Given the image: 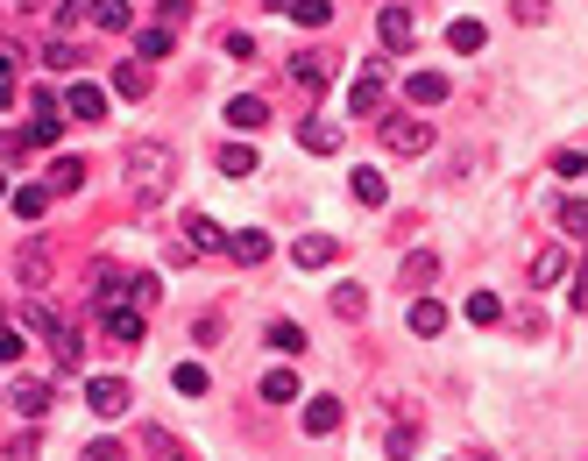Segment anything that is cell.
Segmentation results:
<instances>
[{
    "label": "cell",
    "instance_id": "27",
    "mask_svg": "<svg viewBox=\"0 0 588 461\" xmlns=\"http://www.w3.org/2000/svg\"><path fill=\"white\" fill-rule=\"evenodd\" d=\"M333 313H341V320H362V313H369V284H341V291H333Z\"/></svg>",
    "mask_w": 588,
    "mask_h": 461
},
{
    "label": "cell",
    "instance_id": "10",
    "mask_svg": "<svg viewBox=\"0 0 588 461\" xmlns=\"http://www.w3.org/2000/svg\"><path fill=\"white\" fill-rule=\"evenodd\" d=\"M404 100H411V107H440V100H447V79H440V71H411V79H404Z\"/></svg>",
    "mask_w": 588,
    "mask_h": 461
},
{
    "label": "cell",
    "instance_id": "38",
    "mask_svg": "<svg viewBox=\"0 0 588 461\" xmlns=\"http://www.w3.org/2000/svg\"><path fill=\"white\" fill-rule=\"evenodd\" d=\"M511 15H518V22H546V15H553V0H511Z\"/></svg>",
    "mask_w": 588,
    "mask_h": 461
},
{
    "label": "cell",
    "instance_id": "41",
    "mask_svg": "<svg viewBox=\"0 0 588 461\" xmlns=\"http://www.w3.org/2000/svg\"><path fill=\"white\" fill-rule=\"evenodd\" d=\"M86 461H128V447H121V440H93Z\"/></svg>",
    "mask_w": 588,
    "mask_h": 461
},
{
    "label": "cell",
    "instance_id": "4",
    "mask_svg": "<svg viewBox=\"0 0 588 461\" xmlns=\"http://www.w3.org/2000/svg\"><path fill=\"white\" fill-rule=\"evenodd\" d=\"M411 36H418L411 8H397V0H383V8H376V43H383V50H411Z\"/></svg>",
    "mask_w": 588,
    "mask_h": 461
},
{
    "label": "cell",
    "instance_id": "24",
    "mask_svg": "<svg viewBox=\"0 0 588 461\" xmlns=\"http://www.w3.org/2000/svg\"><path fill=\"white\" fill-rule=\"evenodd\" d=\"M298 398V376L291 369H263V405H291Z\"/></svg>",
    "mask_w": 588,
    "mask_h": 461
},
{
    "label": "cell",
    "instance_id": "2",
    "mask_svg": "<svg viewBox=\"0 0 588 461\" xmlns=\"http://www.w3.org/2000/svg\"><path fill=\"white\" fill-rule=\"evenodd\" d=\"M64 100L57 93H36V107H29V128H22V142H36V149H57L64 142Z\"/></svg>",
    "mask_w": 588,
    "mask_h": 461
},
{
    "label": "cell",
    "instance_id": "16",
    "mask_svg": "<svg viewBox=\"0 0 588 461\" xmlns=\"http://www.w3.org/2000/svg\"><path fill=\"white\" fill-rule=\"evenodd\" d=\"M227 256H234V263H263V256H270V235H263V227H234Z\"/></svg>",
    "mask_w": 588,
    "mask_h": 461
},
{
    "label": "cell",
    "instance_id": "26",
    "mask_svg": "<svg viewBox=\"0 0 588 461\" xmlns=\"http://www.w3.org/2000/svg\"><path fill=\"white\" fill-rule=\"evenodd\" d=\"M213 164H220L227 178H248V171H256V149H248V142H227V149H220Z\"/></svg>",
    "mask_w": 588,
    "mask_h": 461
},
{
    "label": "cell",
    "instance_id": "30",
    "mask_svg": "<svg viewBox=\"0 0 588 461\" xmlns=\"http://www.w3.org/2000/svg\"><path fill=\"white\" fill-rule=\"evenodd\" d=\"M78 185H86V164H78V157H57V164H50V192H78Z\"/></svg>",
    "mask_w": 588,
    "mask_h": 461
},
{
    "label": "cell",
    "instance_id": "5",
    "mask_svg": "<svg viewBox=\"0 0 588 461\" xmlns=\"http://www.w3.org/2000/svg\"><path fill=\"white\" fill-rule=\"evenodd\" d=\"M86 412H93V419H121V412H128V383H121V376H93V383H86Z\"/></svg>",
    "mask_w": 588,
    "mask_h": 461
},
{
    "label": "cell",
    "instance_id": "18",
    "mask_svg": "<svg viewBox=\"0 0 588 461\" xmlns=\"http://www.w3.org/2000/svg\"><path fill=\"white\" fill-rule=\"evenodd\" d=\"M348 178H355V199H362V206H383V199H390V185H383V171H376V164H355Z\"/></svg>",
    "mask_w": 588,
    "mask_h": 461
},
{
    "label": "cell",
    "instance_id": "6",
    "mask_svg": "<svg viewBox=\"0 0 588 461\" xmlns=\"http://www.w3.org/2000/svg\"><path fill=\"white\" fill-rule=\"evenodd\" d=\"M185 235H192V242H185L192 256H220V249L234 242V235H227V227H220L213 213H192V220H185Z\"/></svg>",
    "mask_w": 588,
    "mask_h": 461
},
{
    "label": "cell",
    "instance_id": "7",
    "mask_svg": "<svg viewBox=\"0 0 588 461\" xmlns=\"http://www.w3.org/2000/svg\"><path fill=\"white\" fill-rule=\"evenodd\" d=\"M64 107H71L78 121H107V86H93V79H78V86L64 93Z\"/></svg>",
    "mask_w": 588,
    "mask_h": 461
},
{
    "label": "cell",
    "instance_id": "8",
    "mask_svg": "<svg viewBox=\"0 0 588 461\" xmlns=\"http://www.w3.org/2000/svg\"><path fill=\"white\" fill-rule=\"evenodd\" d=\"M8 405H15L22 419H43V412H50V383H29V376H15V383H8Z\"/></svg>",
    "mask_w": 588,
    "mask_h": 461
},
{
    "label": "cell",
    "instance_id": "43",
    "mask_svg": "<svg viewBox=\"0 0 588 461\" xmlns=\"http://www.w3.org/2000/svg\"><path fill=\"white\" fill-rule=\"evenodd\" d=\"M270 8H284V15H291V8H298V0H270Z\"/></svg>",
    "mask_w": 588,
    "mask_h": 461
},
{
    "label": "cell",
    "instance_id": "11",
    "mask_svg": "<svg viewBox=\"0 0 588 461\" xmlns=\"http://www.w3.org/2000/svg\"><path fill=\"white\" fill-rule=\"evenodd\" d=\"M333 256H341V242H333V235H305V242L291 249V263H298V270H326Z\"/></svg>",
    "mask_w": 588,
    "mask_h": 461
},
{
    "label": "cell",
    "instance_id": "39",
    "mask_svg": "<svg viewBox=\"0 0 588 461\" xmlns=\"http://www.w3.org/2000/svg\"><path fill=\"white\" fill-rule=\"evenodd\" d=\"M291 15H298V22H305V29H319V22H326V15H333V8H326V0H298V8H291Z\"/></svg>",
    "mask_w": 588,
    "mask_h": 461
},
{
    "label": "cell",
    "instance_id": "12",
    "mask_svg": "<svg viewBox=\"0 0 588 461\" xmlns=\"http://www.w3.org/2000/svg\"><path fill=\"white\" fill-rule=\"evenodd\" d=\"M227 121H234L241 135H256V128H270V107H263L256 93H241V100H227Z\"/></svg>",
    "mask_w": 588,
    "mask_h": 461
},
{
    "label": "cell",
    "instance_id": "13",
    "mask_svg": "<svg viewBox=\"0 0 588 461\" xmlns=\"http://www.w3.org/2000/svg\"><path fill=\"white\" fill-rule=\"evenodd\" d=\"M305 433H312V440L341 433V398H312V405H305Z\"/></svg>",
    "mask_w": 588,
    "mask_h": 461
},
{
    "label": "cell",
    "instance_id": "20",
    "mask_svg": "<svg viewBox=\"0 0 588 461\" xmlns=\"http://www.w3.org/2000/svg\"><path fill=\"white\" fill-rule=\"evenodd\" d=\"M291 79H298V86H326V79H333V64H326L319 50H298V57H291Z\"/></svg>",
    "mask_w": 588,
    "mask_h": 461
},
{
    "label": "cell",
    "instance_id": "9",
    "mask_svg": "<svg viewBox=\"0 0 588 461\" xmlns=\"http://www.w3.org/2000/svg\"><path fill=\"white\" fill-rule=\"evenodd\" d=\"M135 50H142V64H163L178 50V29L171 22H149V29H135Z\"/></svg>",
    "mask_w": 588,
    "mask_h": 461
},
{
    "label": "cell",
    "instance_id": "14",
    "mask_svg": "<svg viewBox=\"0 0 588 461\" xmlns=\"http://www.w3.org/2000/svg\"><path fill=\"white\" fill-rule=\"evenodd\" d=\"M100 327L114 334V341H142L149 327H142V313H135V305H107V313H100Z\"/></svg>",
    "mask_w": 588,
    "mask_h": 461
},
{
    "label": "cell",
    "instance_id": "1",
    "mask_svg": "<svg viewBox=\"0 0 588 461\" xmlns=\"http://www.w3.org/2000/svg\"><path fill=\"white\" fill-rule=\"evenodd\" d=\"M128 171H135V185H142V199H149V192H163V185H171L178 157H171L163 142H135V149H128Z\"/></svg>",
    "mask_w": 588,
    "mask_h": 461
},
{
    "label": "cell",
    "instance_id": "35",
    "mask_svg": "<svg viewBox=\"0 0 588 461\" xmlns=\"http://www.w3.org/2000/svg\"><path fill=\"white\" fill-rule=\"evenodd\" d=\"M560 227L567 235H588V199H560Z\"/></svg>",
    "mask_w": 588,
    "mask_h": 461
},
{
    "label": "cell",
    "instance_id": "15",
    "mask_svg": "<svg viewBox=\"0 0 588 461\" xmlns=\"http://www.w3.org/2000/svg\"><path fill=\"white\" fill-rule=\"evenodd\" d=\"M411 334H426V341L447 334V305L440 298H411Z\"/></svg>",
    "mask_w": 588,
    "mask_h": 461
},
{
    "label": "cell",
    "instance_id": "23",
    "mask_svg": "<svg viewBox=\"0 0 588 461\" xmlns=\"http://www.w3.org/2000/svg\"><path fill=\"white\" fill-rule=\"evenodd\" d=\"M263 341H270L277 355H305V327H298V320H270V334H263Z\"/></svg>",
    "mask_w": 588,
    "mask_h": 461
},
{
    "label": "cell",
    "instance_id": "29",
    "mask_svg": "<svg viewBox=\"0 0 588 461\" xmlns=\"http://www.w3.org/2000/svg\"><path fill=\"white\" fill-rule=\"evenodd\" d=\"M114 93H121V100H142V93H149V71H142V64H114Z\"/></svg>",
    "mask_w": 588,
    "mask_h": 461
},
{
    "label": "cell",
    "instance_id": "37",
    "mask_svg": "<svg viewBox=\"0 0 588 461\" xmlns=\"http://www.w3.org/2000/svg\"><path fill=\"white\" fill-rule=\"evenodd\" d=\"M43 206H50V192H36V185H22V192H15V213H22V220H36Z\"/></svg>",
    "mask_w": 588,
    "mask_h": 461
},
{
    "label": "cell",
    "instance_id": "21",
    "mask_svg": "<svg viewBox=\"0 0 588 461\" xmlns=\"http://www.w3.org/2000/svg\"><path fill=\"white\" fill-rule=\"evenodd\" d=\"M433 277H440V256H433V249H411V256H404V291L433 284Z\"/></svg>",
    "mask_w": 588,
    "mask_h": 461
},
{
    "label": "cell",
    "instance_id": "33",
    "mask_svg": "<svg viewBox=\"0 0 588 461\" xmlns=\"http://www.w3.org/2000/svg\"><path fill=\"white\" fill-rule=\"evenodd\" d=\"M93 22H100V29H128L135 15H128V0H100V8H93Z\"/></svg>",
    "mask_w": 588,
    "mask_h": 461
},
{
    "label": "cell",
    "instance_id": "34",
    "mask_svg": "<svg viewBox=\"0 0 588 461\" xmlns=\"http://www.w3.org/2000/svg\"><path fill=\"white\" fill-rule=\"evenodd\" d=\"M142 447H149V454H163V461H185V447L163 433V426H149V433H142Z\"/></svg>",
    "mask_w": 588,
    "mask_h": 461
},
{
    "label": "cell",
    "instance_id": "36",
    "mask_svg": "<svg viewBox=\"0 0 588 461\" xmlns=\"http://www.w3.org/2000/svg\"><path fill=\"white\" fill-rule=\"evenodd\" d=\"M93 8H100V0H57V8H50V15H57V22H64V29H71V22H86V15H93Z\"/></svg>",
    "mask_w": 588,
    "mask_h": 461
},
{
    "label": "cell",
    "instance_id": "22",
    "mask_svg": "<svg viewBox=\"0 0 588 461\" xmlns=\"http://www.w3.org/2000/svg\"><path fill=\"white\" fill-rule=\"evenodd\" d=\"M348 107H355V114H376V107H383V71H362L355 93H348Z\"/></svg>",
    "mask_w": 588,
    "mask_h": 461
},
{
    "label": "cell",
    "instance_id": "19",
    "mask_svg": "<svg viewBox=\"0 0 588 461\" xmlns=\"http://www.w3.org/2000/svg\"><path fill=\"white\" fill-rule=\"evenodd\" d=\"M560 277H567V249H539V256H532V284H539V291H553Z\"/></svg>",
    "mask_w": 588,
    "mask_h": 461
},
{
    "label": "cell",
    "instance_id": "28",
    "mask_svg": "<svg viewBox=\"0 0 588 461\" xmlns=\"http://www.w3.org/2000/svg\"><path fill=\"white\" fill-rule=\"evenodd\" d=\"M411 447H418V419H411V412H404V419H397V426H390V440H383V454H390V461H404V454H411Z\"/></svg>",
    "mask_w": 588,
    "mask_h": 461
},
{
    "label": "cell",
    "instance_id": "17",
    "mask_svg": "<svg viewBox=\"0 0 588 461\" xmlns=\"http://www.w3.org/2000/svg\"><path fill=\"white\" fill-rule=\"evenodd\" d=\"M482 43H489V29H482V22H475V15H461V22H454V29H447V50H461V57H475V50H482Z\"/></svg>",
    "mask_w": 588,
    "mask_h": 461
},
{
    "label": "cell",
    "instance_id": "31",
    "mask_svg": "<svg viewBox=\"0 0 588 461\" xmlns=\"http://www.w3.org/2000/svg\"><path fill=\"white\" fill-rule=\"evenodd\" d=\"M468 320H475V327H496V320H503V298H496V291H475V298H468Z\"/></svg>",
    "mask_w": 588,
    "mask_h": 461
},
{
    "label": "cell",
    "instance_id": "40",
    "mask_svg": "<svg viewBox=\"0 0 588 461\" xmlns=\"http://www.w3.org/2000/svg\"><path fill=\"white\" fill-rule=\"evenodd\" d=\"M553 171H560V178H581V171H588V157H581V149H560Z\"/></svg>",
    "mask_w": 588,
    "mask_h": 461
},
{
    "label": "cell",
    "instance_id": "3",
    "mask_svg": "<svg viewBox=\"0 0 588 461\" xmlns=\"http://www.w3.org/2000/svg\"><path fill=\"white\" fill-rule=\"evenodd\" d=\"M383 142L397 149V157H426V149H433V121H418V114H390V121H383Z\"/></svg>",
    "mask_w": 588,
    "mask_h": 461
},
{
    "label": "cell",
    "instance_id": "25",
    "mask_svg": "<svg viewBox=\"0 0 588 461\" xmlns=\"http://www.w3.org/2000/svg\"><path fill=\"white\" fill-rule=\"evenodd\" d=\"M298 142H305V149H326V157H333V149H341V128H333V121H298Z\"/></svg>",
    "mask_w": 588,
    "mask_h": 461
},
{
    "label": "cell",
    "instance_id": "32",
    "mask_svg": "<svg viewBox=\"0 0 588 461\" xmlns=\"http://www.w3.org/2000/svg\"><path fill=\"white\" fill-rule=\"evenodd\" d=\"M171 383H178L185 398H199V391H206V369H199V362H178V369H171Z\"/></svg>",
    "mask_w": 588,
    "mask_h": 461
},
{
    "label": "cell",
    "instance_id": "42",
    "mask_svg": "<svg viewBox=\"0 0 588 461\" xmlns=\"http://www.w3.org/2000/svg\"><path fill=\"white\" fill-rule=\"evenodd\" d=\"M574 305H588V270H581V277H574Z\"/></svg>",
    "mask_w": 588,
    "mask_h": 461
}]
</instances>
